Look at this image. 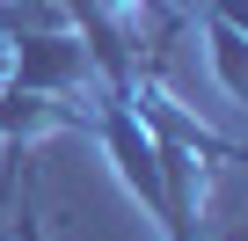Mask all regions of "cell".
<instances>
[{
    "instance_id": "obj_2",
    "label": "cell",
    "mask_w": 248,
    "mask_h": 241,
    "mask_svg": "<svg viewBox=\"0 0 248 241\" xmlns=\"http://www.w3.org/2000/svg\"><path fill=\"white\" fill-rule=\"evenodd\" d=\"M22 241H44V234H37V226H22Z\"/></svg>"
},
{
    "instance_id": "obj_1",
    "label": "cell",
    "mask_w": 248,
    "mask_h": 241,
    "mask_svg": "<svg viewBox=\"0 0 248 241\" xmlns=\"http://www.w3.org/2000/svg\"><path fill=\"white\" fill-rule=\"evenodd\" d=\"M44 8H59V15H73V8H80V0H44Z\"/></svg>"
}]
</instances>
